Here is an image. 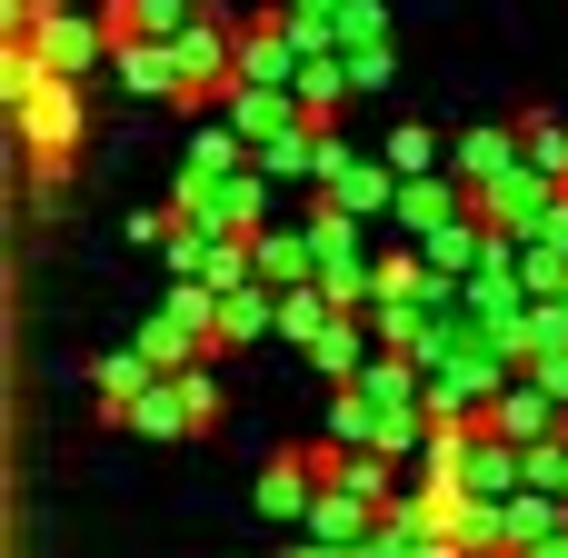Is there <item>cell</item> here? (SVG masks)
Instances as JSON below:
<instances>
[{"mask_svg":"<svg viewBox=\"0 0 568 558\" xmlns=\"http://www.w3.org/2000/svg\"><path fill=\"white\" fill-rule=\"evenodd\" d=\"M529 558H568V539H549V549H529Z\"/></svg>","mask_w":568,"mask_h":558,"instance_id":"cell-22","label":"cell"},{"mask_svg":"<svg viewBox=\"0 0 568 558\" xmlns=\"http://www.w3.org/2000/svg\"><path fill=\"white\" fill-rule=\"evenodd\" d=\"M559 200H568L559 180L519 170V180H499V190L479 200V230H499V240H519V250H529V240H549V210H559Z\"/></svg>","mask_w":568,"mask_h":558,"instance_id":"cell-7","label":"cell"},{"mask_svg":"<svg viewBox=\"0 0 568 558\" xmlns=\"http://www.w3.org/2000/svg\"><path fill=\"white\" fill-rule=\"evenodd\" d=\"M329 319H349V310H339L329 290H290V300H280V339H290L300 359L320 349V329H329Z\"/></svg>","mask_w":568,"mask_h":558,"instance_id":"cell-16","label":"cell"},{"mask_svg":"<svg viewBox=\"0 0 568 558\" xmlns=\"http://www.w3.org/2000/svg\"><path fill=\"white\" fill-rule=\"evenodd\" d=\"M20 50H30L50 80H70V90H90V70H100V60H120V40H110V20H100V10H50Z\"/></svg>","mask_w":568,"mask_h":558,"instance_id":"cell-4","label":"cell"},{"mask_svg":"<svg viewBox=\"0 0 568 558\" xmlns=\"http://www.w3.org/2000/svg\"><path fill=\"white\" fill-rule=\"evenodd\" d=\"M250 270H260V290H280V300H290V290H320L310 220H300V230H260V240H250Z\"/></svg>","mask_w":568,"mask_h":558,"instance_id":"cell-10","label":"cell"},{"mask_svg":"<svg viewBox=\"0 0 568 558\" xmlns=\"http://www.w3.org/2000/svg\"><path fill=\"white\" fill-rule=\"evenodd\" d=\"M329 449L320 439H300V449H280L270 469H260V519H280V529H310V509L329 499Z\"/></svg>","mask_w":568,"mask_h":558,"instance_id":"cell-5","label":"cell"},{"mask_svg":"<svg viewBox=\"0 0 568 558\" xmlns=\"http://www.w3.org/2000/svg\"><path fill=\"white\" fill-rule=\"evenodd\" d=\"M329 50H339V60H389V10H379V0H349V10L329 20Z\"/></svg>","mask_w":568,"mask_h":558,"instance_id":"cell-15","label":"cell"},{"mask_svg":"<svg viewBox=\"0 0 568 558\" xmlns=\"http://www.w3.org/2000/svg\"><path fill=\"white\" fill-rule=\"evenodd\" d=\"M200 429H220V359L210 369H180V379H160L140 409H130V439H200Z\"/></svg>","mask_w":568,"mask_h":558,"instance_id":"cell-3","label":"cell"},{"mask_svg":"<svg viewBox=\"0 0 568 558\" xmlns=\"http://www.w3.org/2000/svg\"><path fill=\"white\" fill-rule=\"evenodd\" d=\"M280 329V290H220V349H250V339H270Z\"/></svg>","mask_w":568,"mask_h":558,"instance_id":"cell-13","label":"cell"},{"mask_svg":"<svg viewBox=\"0 0 568 558\" xmlns=\"http://www.w3.org/2000/svg\"><path fill=\"white\" fill-rule=\"evenodd\" d=\"M0 90H10V150H20L30 200H60V180H70L80 150H90V90L50 80L30 50H0Z\"/></svg>","mask_w":568,"mask_h":558,"instance_id":"cell-1","label":"cell"},{"mask_svg":"<svg viewBox=\"0 0 568 558\" xmlns=\"http://www.w3.org/2000/svg\"><path fill=\"white\" fill-rule=\"evenodd\" d=\"M200 10H230V0H200Z\"/></svg>","mask_w":568,"mask_h":558,"instance_id":"cell-25","label":"cell"},{"mask_svg":"<svg viewBox=\"0 0 568 558\" xmlns=\"http://www.w3.org/2000/svg\"><path fill=\"white\" fill-rule=\"evenodd\" d=\"M519 140H529V170L568 190V120H559V110H529V120H519Z\"/></svg>","mask_w":568,"mask_h":558,"instance_id":"cell-18","label":"cell"},{"mask_svg":"<svg viewBox=\"0 0 568 558\" xmlns=\"http://www.w3.org/2000/svg\"><path fill=\"white\" fill-rule=\"evenodd\" d=\"M529 489H539V499H568V439L529 449Z\"/></svg>","mask_w":568,"mask_h":558,"instance_id":"cell-19","label":"cell"},{"mask_svg":"<svg viewBox=\"0 0 568 558\" xmlns=\"http://www.w3.org/2000/svg\"><path fill=\"white\" fill-rule=\"evenodd\" d=\"M549 250H559V260H568V200H559V210H549Z\"/></svg>","mask_w":568,"mask_h":558,"instance_id":"cell-20","label":"cell"},{"mask_svg":"<svg viewBox=\"0 0 568 558\" xmlns=\"http://www.w3.org/2000/svg\"><path fill=\"white\" fill-rule=\"evenodd\" d=\"M549 310H559V319H568V280H559V300H549Z\"/></svg>","mask_w":568,"mask_h":558,"instance_id":"cell-23","label":"cell"},{"mask_svg":"<svg viewBox=\"0 0 568 558\" xmlns=\"http://www.w3.org/2000/svg\"><path fill=\"white\" fill-rule=\"evenodd\" d=\"M310 250H320V290H329L349 319H369V280H379V240H369V220L310 200Z\"/></svg>","mask_w":568,"mask_h":558,"instance_id":"cell-2","label":"cell"},{"mask_svg":"<svg viewBox=\"0 0 568 558\" xmlns=\"http://www.w3.org/2000/svg\"><path fill=\"white\" fill-rule=\"evenodd\" d=\"M489 429H499L509 449H549V439H568V399H549V389H539V379L519 369V389H509V399L489 409Z\"/></svg>","mask_w":568,"mask_h":558,"instance_id":"cell-8","label":"cell"},{"mask_svg":"<svg viewBox=\"0 0 568 558\" xmlns=\"http://www.w3.org/2000/svg\"><path fill=\"white\" fill-rule=\"evenodd\" d=\"M339 100H359V80H349V60L329 50V60L300 70V110H310V120H339Z\"/></svg>","mask_w":568,"mask_h":558,"instance_id":"cell-17","label":"cell"},{"mask_svg":"<svg viewBox=\"0 0 568 558\" xmlns=\"http://www.w3.org/2000/svg\"><path fill=\"white\" fill-rule=\"evenodd\" d=\"M310 549H339V558H359L369 539H379V509L369 499H349V489H329L320 509H310V529H300Z\"/></svg>","mask_w":568,"mask_h":558,"instance_id":"cell-12","label":"cell"},{"mask_svg":"<svg viewBox=\"0 0 568 558\" xmlns=\"http://www.w3.org/2000/svg\"><path fill=\"white\" fill-rule=\"evenodd\" d=\"M280 558H339V549H310V539H290V549H280Z\"/></svg>","mask_w":568,"mask_h":558,"instance_id":"cell-21","label":"cell"},{"mask_svg":"<svg viewBox=\"0 0 568 558\" xmlns=\"http://www.w3.org/2000/svg\"><path fill=\"white\" fill-rule=\"evenodd\" d=\"M379 160H389L399 180H439V170H449V140H439L429 120H399V130L379 140Z\"/></svg>","mask_w":568,"mask_h":558,"instance_id":"cell-14","label":"cell"},{"mask_svg":"<svg viewBox=\"0 0 568 558\" xmlns=\"http://www.w3.org/2000/svg\"><path fill=\"white\" fill-rule=\"evenodd\" d=\"M320 200L379 230V220H399V170H389V160H359V150H349V170H339V180H329Z\"/></svg>","mask_w":568,"mask_h":558,"instance_id":"cell-9","label":"cell"},{"mask_svg":"<svg viewBox=\"0 0 568 558\" xmlns=\"http://www.w3.org/2000/svg\"><path fill=\"white\" fill-rule=\"evenodd\" d=\"M40 10H80V0H40Z\"/></svg>","mask_w":568,"mask_h":558,"instance_id":"cell-24","label":"cell"},{"mask_svg":"<svg viewBox=\"0 0 568 558\" xmlns=\"http://www.w3.org/2000/svg\"><path fill=\"white\" fill-rule=\"evenodd\" d=\"M150 389H160V369H150L140 349H100V359H90V399H100L110 429H130V409H140Z\"/></svg>","mask_w":568,"mask_h":558,"instance_id":"cell-11","label":"cell"},{"mask_svg":"<svg viewBox=\"0 0 568 558\" xmlns=\"http://www.w3.org/2000/svg\"><path fill=\"white\" fill-rule=\"evenodd\" d=\"M529 170V140H519V120H479V130H449V180L469 190V200H489L499 180H519Z\"/></svg>","mask_w":568,"mask_h":558,"instance_id":"cell-6","label":"cell"}]
</instances>
